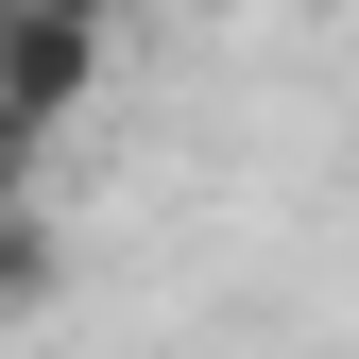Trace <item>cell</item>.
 Returning <instances> with one entry per match:
<instances>
[{
  "mask_svg": "<svg viewBox=\"0 0 359 359\" xmlns=\"http://www.w3.org/2000/svg\"><path fill=\"white\" fill-rule=\"evenodd\" d=\"M103 86V0H18V154H52Z\"/></svg>",
  "mask_w": 359,
  "mask_h": 359,
  "instance_id": "obj_1",
  "label": "cell"
},
{
  "mask_svg": "<svg viewBox=\"0 0 359 359\" xmlns=\"http://www.w3.org/2000/svg\"><path fill=\"white\" fill-rule=\"evenodd\" d=\"M0 291H18V308H52V205H18V222H0Z\"/></svg>",
  "mask_w": 359,
  "mask_h": 359,
  "instance_id": "obj_2",
  "label": "cell"
},
{
  "mask_svg": "<svg viewBox=\"0 0 359 359\" xmlns=\"http://www.w3.org/2000/svg\"><path fill=\"white\" fill-rule=\"evenodd\" d=\"M0 18H18V0H0Z\"/></svg>",
  "mask_w": 359,
  "mask_h": 359,
  "instance_id": "obj_3",
  "label": "cell"
}]
</instances>
